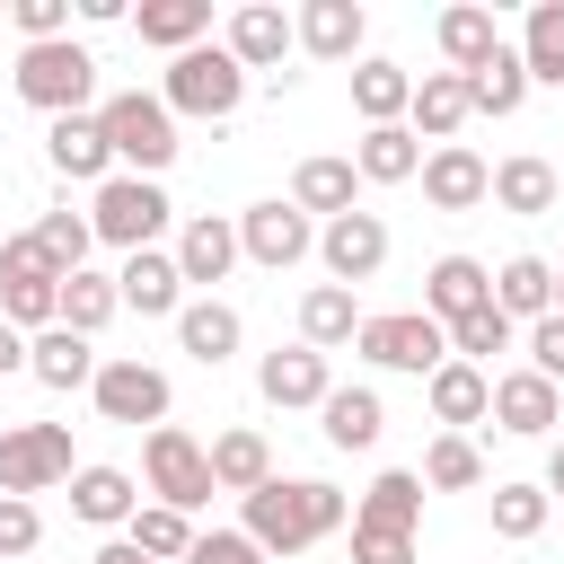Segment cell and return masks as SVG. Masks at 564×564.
I'll return each instance as SVG.
<instances>
[{"instance_id":"cell-1","label":"cell","mask_w":564,"mask_h":564,"mask_svg":"<svg viewBox=\"0 0 564 564\" xmlns=\"http://www.w3.org/2000/svg\"><path fill=\"white\" fill-rule=\"evenodd\" d=\"M238 529L264 546V555H308L326 546L335 529H352V502L326 485V476H273L238 502Z\"/></svg>"},{"instance_id":"cell-2","label":"cell","mask_w":564,"mask_h":564,"mask_svg":"<svg viewBox=\"0 0 564 564\" xmlns=\"http://www.w3.org/2000/svg\"><path fill=\"white\" fill-rule=\"evenodd\" d=\"M9 88H18L44 123H62V115H97V53H88L79 35H62V44H18Z\"/></svg>"},{"instance_id":"cell-3","label":"cell","mask_w":564,"mask_h":564,"mask_svg":"<svg viewBox=\"0 0 564 564\" xmlns=\"http://www.w3.org/2000/svg\"><path fill=\"white\" fill-rule=\"evenodd\" d=\"M97 123H106L123 176H167L176 150H185V141H176V115H167L159 88H115V97H97Z\"/></svg>"},{"instance_id":"cell-4","label":"cell","mask_w":564,"mask_h":564,"mask_svg":"<svg viewBox=\"0 0 564 564\" xmlns=\"http://www.w3.org/2000/svg\"><path fill=\"white\" fill-rule=\"evenodd\" d=\"M159 97H167V115L185 123H229L238 106H247V70H238V53L229 44H194V53H176L167 70H159Z\"/></svg>"},{"instance_id":"cell-5","label":"cell","mask_w":564,"mask_h":564,"mask_svg":"<svg viewBox=\"0 0 564 564\" xmlns=\"http://www.w3.org/2000/svg\"><path fill=\"white\" fill-rule=\"evenodd\" d=\"M167 220H176V203H167V185L159 176H106L97 194H88V229H97V247H123V256H141V247H159L167 238Z\"/></svg>"},{"instance_id":"cell-6","label":"cell","mask_w":564,"mask_h":564,"mask_svg":"<svg viewBox=\"0 0 564 564\" xmlns=\"http://www.w3.org/2000/svg\"><path fill=\"white\" fill-rule=\"evenodd\" d=\"M62 264L44 256V238L35 229H18V238H0V317L18 326V335H44V326H62Z\"/></svg>"},{"instance_id":"cell-7","label":"cell","mask_w":564,"mask_h":564,"mask_svg":"<svg viewBox=\"0 0 564 564\" xmlns=\"http://www.w3.org/2000/svg\"><path fill=\"white\" fill-rule=\"evenodd\" d=\"M141 494L150 502H176V511H203L220 485H212V449L185 432V423H159L141 441Z\"/></svg>"},{"instance_id":"cell-8","label":"cell","mask_w":564,"mask_h":564,"mask_svg":"<svg viewBox=\"0 0 564 564\" xmlns=\"http://www.w3.org/2000/svg\"><path fill=\"white\" fill-rule=\"evenodd\" d=\"M352 352H361V361H379V370L432 379V370L449 361V326H441V317H423V308H388V317H361Z\"/></svg>"},{"instance_id":"cell-9","label":"cell","mask_w":564,"mask_h":564,"mask_svg":"<svg viewBox=\"0 0 564 564\" xmlns=\"http://www.w3.org/2000/svg\"><path fill=\"white\" fill-rule=\"evenodd\" d=\"M70 476H79L70 423H9V432H0V494L35 502V494H53V485H70Z\"/></svg>"},{"instance_id":"cell-10","label":"cell","mask_w":564,"mask_h":564,"mask_svg":"<svg viewBox=\"0 0 564 564\" xmlns=\"http://www.w3.org/2000/svg\"><path fill=\"white\" fill-rule=\"evenodd\" d=\"M238 256L264 264V273H291L300 256H317V220H308L291 194H264V203L238 212Z\"/></svg>"},{"instance_id":"cell-11","label":"cell","mask_w":564,"mask_h":564,"mask_svg":"<svg viewBox=\"0 0 564 564\" xmlns=\"http://www.w3.org/2000/svg\"><path fill=\"white\" fill-rule=\"evenodd\" d=\"M88 397H97V414H106V423H150V432H159V423H167V405H176L167 370H159V361H141V352H106Z\"/></svg>"},{"instance_id":"cell-12","label":"cell","mask_w":564,"mask_h":564,"mask_svg":"<svg viewBox=\"0 0 564 564\" xmlns=\"http://www.w3.org/2000/svg\"><path fill=\"white\" fill-rule=\"evenodd\" d=\"M220 44L238 53V70H273V88L300 79V70H282V62L300 53V26H291V9H273V0H238L229 26H220Z\"/></svg>"},{"instance_id":"cell-13","label":"cell","mask_w":564,"mask_h":564,"mask_svg":"<svg viewBox=\"0 0 564 564\" xmlns=\"http://www.w3.org/2000/svg\"><path fill=\"white\" fill-rule=\"evenodd\" d=\"M317 264H326V282L361 291V282L388 264V220H379V212H344V220H326V229H317Z\"/></svg>"},{"instance_id":"cell-14","label":"cell","mask_w":564,"mask_h":564,"mask_svg":"<svg viewBox=\"0 0 564 564\" xmlns=\"http://www.w3.org/2000/svg\"><path fill=\"white\" fill-rule=\"evenodd\" d=\"M256 397L282 405V414H291V405H326V397H335V361H326L317 344H273V352L256 361Z\"/></svg>"},{"instance_id":"cell-15","label":"cell","mask_w":564,"mask_h":564,"mask_svg":"<svg viewBox=\"0 0 564 564\" xmlns=\"http://www.w3.org/2000/svg\"><path fill=\"white\" fill-rule=\"evenodd\" d=\"M229 264H238V212H194V220L176 229V273H185V291L212 300V282H229Z\"/></svg>"},{"instance_id":"cell-16","label":"cell","mask_w":564,"mask_h":564,"mask_svg":"<svg viewBox=\"0 0 564 564\" xmlns=\"http://www.w3.org/2000/svg\"><path fill=\"white\" fill-rule=\"evenodd\" d=\"M423 203L432 212H476V203H494V167L467 141H441V150H423Z\"/></svg>"},{"instance_id":"cell-17","label":"cell","mask_w":564,"mask_h":564,"mask_svg":"<svg viewBox=\"0 0 564 564\" xmlns=\"http://www.w3.org/2000/svg\"><path fill=\"white\" fill-rule=\"evenodd\" d=\"M423 405H432L441 432H476V423H494V370H476V361H441V370L423 379Z\"/></svg>"},{"instance_id":"cell-18","label":"cell","mask_w":564,"mask_h":564,"mask_svg":"<svg viewBox=\"0 0 564 564\" xmlns=\"http://www.w3.org/2000/svg\"><path fill=\"white\" fill-rule=\"evenodd\" d=\"M555 414H564V388H555V379H538V370H502V379H494V432L546 441Z\"/></svg>"},{"instance_id":"cell-19","label":"cell","mask_w":564,"mask_h":564,"mask_svg":"<svg viewBox=\"0 0 564 564\" xmlns=\"http://www.w3.org/2000/svg\"><path fill=\"white\" fill-rule=\"evenodd\" d=\"M291 26H300L308 62H361V44H370L361 0H308V9H291Z\"/></svg>"},{"instance_id":"cell-20","label":"cell","mask_w":564,"mask_h":564,"mask_svg":"<svg viewBox=\"0 0 564 564\" xmlns=\"http://www.w3.org/2000/svg\"><path fill=\"white\" fill-rule=\"evenodd\" d=\"M44 159H53V176H70V185H106V176H115V141H106L97 115L44 123Z\"/></svg>"},{"instance_id":"cell-21","label":"cell","mask_w":564,"mask_h":564,"mask_svg":"<svg viewBox=\"0 0 564 564\" xmlns=\"http://www.w3.org/2000/svg\"><path fill=\"white\" fill-rule=\"evenodd\" d=\"M115 291H123L132 317H176V308H185L176 247H141V256H123V264H115Z\"/></svg>"},{"instance_id":"cell-22","label":"cell","mask_w":564,"mask_h":564,"mask_svg":"<svg viewBox=\"0 0 564 564\" xmlns=\"http://www.w3.org/2000/svg\"><path fill=\"white\" fill-rule=\"evenodd\" d=\"M476 308H494V264H476V256H432V273H423V317L458 326V317H476Z\"/></svg>"},{"instance_id":"cell-23","label":"cell","mask_w":564,"mask_h":564,"mask_svg":"<svg viewBox=\"0 0 564 564\" xmlns=\"http://www.w3.org/2000/svg\"><path fill=\"white\" fill-rule=\"evenodd\" d=\"M97 344L88 335H70V326H44V335H26V379L35 388H53V397H70V388H97Z\"/></svg>"},{"instance_id":"cell-24","label":"cell","mask_w":564,"mask_h":564,"mask_svg":"<svg viewBox=\"0 0 564 564\" xmlns=\"http://www.w3.org/2000/svg\"><path fill=\"white\" fill-rule=\"evenodd\" d=\"M352 194H361V176H352V159H335V150H317V159H300V167H291V203H300L317 229H326V220H344V212H361Z\"/></svg>"},{"instance_id":"cell-25","label":"cell","mask_w":564,"mask_h":564,"mask_svg":"<svg viewBox=\"0 0 564 564\" xmlns=\"http://www.w3.org/2000/svg\"><path fill=\"white\" fill-rule=\"evenodd\" d=\"M238 344H247V317H238L229 300H185V308H176V352H185V361L220 370Z\"/></svg>"},{"instance_id":"cell-26","label":"cell","mask_w":564,"mask_h":564,"mask_svg":"<svg viewBox=\"0 0 564 564\" xmlns=\"http://www.w3.org/2000/svg\"><path fill=\"white\" fill-rule=\"evenodd\" d=\"M273 476H282V467H273V441H264L256 423L212 432V485H220V494H238V502H247V494H256V485H273Z\"/></svg>"},{"instance_id":"cell-27","label":"cell","mask_w":564,"mask_h":564,"mask_svg":"<svg viewBox=\"0 0 564 564\" xmlns=\"http://www.w3.org/2000/svg\"><path fill=\"white\" fill-rule=\"evenodd\" d=\"M132 511H141V476H132V467H79V476H70V520H88V529H132Z\"/></svg>"},{"instance_id":"cell-28","label":"cell","mask_w":564,"mask_h":564,"mask_svg":"<svg viewBox=\"0 0 564 564\" xmlns=\"http://www.w3.org/2000/svg\"><path fill=\"white\" fill-rule=\"evenodd\" d=\"M132 35L176 62V53L212 44V0H141V9H132Z\"/></svg>"},{"instance_id":"cell-29","label":"cell","mask_w":564,"mask_h":564,"mask_svg":"<svg viewBox=\"0 0 564 564\" xmlns=\"http://www.w3.org/2000/svg\"><path fill=\"white\" fill-rule=\"evenodd\" d=\"M432 44H441V62L467 79V70H485V62L502 53V26H494V9L458 0V9H441V18H432Z\"/></svg>"},{"instance_id":"cell-30","label":"cell","mask_w":564,"mask_h":564,"mask_svg":"<svg viewBox=\"0 0 564 564\" xmlns=\"http://www.w3.org/2000/svg\"><path fill=\"white\" fill-rule=\"evenodd\" d=\"M405 106H414V70L388 62V53H361L352 62V115H361V132L370 123H405Z\"/></svg>"},{"instance_id":"cell-31","label":"cell","mask_w":564,"mask_h":564,"mask_svg":"<svg viewBox=\"0 0 564 564\" xmlns=\"http://www.w3.org/2000/svg\"><path fill=\"white\" fill-rule=\"evenodd\" d=\"M405 132L432 141V150L458 141V132H467V79H458V70H423V79H414V106H405Z\"/></svg>"},{"instance_id":"cell-32","label":"cell","mask_w":564,"mask_h":564,"mask_svg":"<svg viewBox=\"0 0 564 564\" xmlns=\"http://www.w3.org/2000/svg\"><path fill=\"white\" fill-rule=\"evenodd\" d=\"M494 308H502L511 326L555 317V264H546V256H502V264H494Z\"/></svg>"},{"instance_id":"cell-33","label":"cell","mask_w":564,"mask_h":564,"mask_svg":"<svg viewBox=\"0 0 564 564\" xmlns=\"http://www.w3.org/2000/svg\"><path fill=\"white\" fill-rule=\"evenodd\" d=\"M352 176H361V185H414V176H423V141H414L405 123H370V132L352 141Z\"/></svg>"},{"instance_id":"cell-34","label":"cell","mask_w":564,"mask_h":564,"mask_svg":"<svg viewBox=\"0 0 564 564\" xmlns=\"http://www.w3.org/2000/svg\"><path fill=\"white\" fill-rule=\"evenodd\" d=\"M494 203H502V212H520V220H546V212L564 203V176H555V159H538V150L502 159V167H494Z\"/></svg>"},{"instance_id":"cell-35","label":"cell","mask_w":564,"mask_h":564,"mask_svg":"<svg viewBox=\"0 0 564 564\" xmlns=\"http://www.w3.org/2000/svg\"><path fill=\"white\" fill-rule=\"evenodd\" d=\"M352 335H361V300H352L344 282H308V291H300V344L344 352Z\"/></svg>"},{"instance_id":"cell-36","label":"cell","mask_w":564,"mask_h":564,"mask_svg":"<svg viewBox=\"0 0 564 564\" xmlns=\"http://www.w3.org/2000/svg\"><path fill=\"white\" fill-rule=\"evenodd\" d=\"M317 432H326L335 449H379V432H388L379 388H335V397L317 405Z\"/></svg>"},{"instance_id":"cell-37","label":"cell","mask_w":564,"mask_h":564,"mask_svg":"<svg viewBox=\"0 0 564 564\" xmlns=\"http://www.w3.org/2000/svg\"><path fill=\"white\" fill-rule=\"evenodd\" d=\"M423 467H379L370 494L352 502V520H379V529H423Z\"/></svg>"},{"instance_id":"cell-38","label":"cell","mask_w":564,"mask_h":564,"mask_svg":"<svg viewBox=\"0 0 564 564\" xmlns=\"http://www.w3.org/2000/svg\"><path fill=\"white\" fill-rule=\"evenodd\" d=\"M529 106V62L520 44H502L485 70H467V115H520Z\"/></svg>"},{"instance_id":"cell-39","label":"cell","mask_w":564,"mask_h":564,"mask_svg":"<svg viewBox=\"0 0 564 564\" xmlns=\"http://www.w3.org/2000/svg\"><path fill=\"white\" fill-rule=\"evenodd\" d=\"M123 538H132V546H141V555H150V564H185V555H194V538H203V529H194V511H176V502H141V511H132V529H123Z\"/></svg>"},{"instance_id":"cell-40","label":"cell","mask_w":564,"mask_h":564,"mask_svg":"<svg viewBox=\"0 0 564 564\" xmlns=\"http://www.w3.org/2000/svg\"><path fill=\"white\" fill-rule=\"evenodd\" d=\"M520 62H529V88H564V0H538L520 18Z\"/></svg>"},{"instance_id":"cell-41","label":"cell","mask_w":564,"mask_h":564,"mask_svg":"<svg viewBox=\"0 0 564 564\" xmlns=\"http://www.w3.org/2000/svg\"><path fill=\"white\" fill-rule=\"evenodd\" d=\"M115 308H123L115 273H70V282H62V326H70V335H88V344H97V335L115 326Z\"/></svg>"},{"instance_id":"cell-42","label":"cell","mask_w":564,"mask_h":564,"mask_svg":"<svg viewBox=\"0 0 564 564\" xmlns=\"http://www.w3.org/2000/svg\"><path fill=\"white\" fill-rule=\"evenodd\" d=\"M423 485H432V494H476V485H485V449H476L467 432H441V441L423 449Z\"/></svg>"},{"instance_id":"cell-43","label":"cell","mask_w":564,"mask_h":564,"mask_svg":"<svg viewBox=\"0 0 564 564\" xmlns=\"http://www.w3.org/2000/svg\"><path fill=\"white\" fill-rule=\"evenodd\" d=\"M35 238H44V256H53L62 273H88V247H97V229H88V212H70V203H53V212H35Z\"/></svg>"},{"instance_id":"cell-44","label":"cell","mask_w":564,"mask_h":564,"mask_svg":"<svg viewBox=\"0 0 564 564\" xmlns=\"http://www.w3.org/2000/svg\"><path fill=\"white\" fill-rule=\"evenodd\" d=\"M555 520V502H546V485H494V538H511V546H529L538 529Z\"/></svg>"},{"instance_id":"cell-45","label":"cell","mask_w":564,"mask_h":564,"mask_svg":"<svg viewBox=\"0 0 564 564\" xmlns=\"http://www.w3.org/2000/svg\"><path fill=\"white\" fill-rule=\"evenodd\" d=\"M511 344H520V326H511L502 308H476V317L449 326V361H476V370H485L494 352H511Z\"/></svg>"},{"instance_id":"cell-46","label":"cell","mask_w":564,"mask_h":564,"mask_svg":"<svg viewBox=\"0 0 564 564\" xmlns=\"http://www.w3.org/2000/svg\"><path fill=\"white\" fill-rule=\"evenodd\" d=\"M35 546H44V511L18 502V494H0V564H26Z\"/></svg>"},{"instance_id":"cell-47","label":"cell","mask_w":564,"mask_h":564,"mask_svg":"<svg viewBox=\"0 0 564 564\" xmlns=\"http://www.w3.org/2000/svg\"><path fill=\"white\" fill-rule=\"evenodd\" d=\"M9 26H18V44H62L70 35V0H9Z\"/></svg>"},{"instance_id":"cell-48","label":"cell","mask_w":564,"mask_h":564,"mask_svg":"<svg viewBox=\"0 0 564 564\" xmlns=\"http://www.w3.org/2000/svg\"><path fill=\"white\" fill-rule=\"evenodd\" d=\"M352 564H414V529H379V520H352Z\"/></svg>"},{"instance_id":"cell-49","label":"cell","mask_w":564,"mask_h":564,"mask_svg":"<svg viewBox=\"0 0 564 564\" xmlns=\"http://www.w3.org/2000/svg\"><path fill=\"white\" fill-rule=\"evenodd\" d=\"M185 564H273V555H264V546H256L247 529H203Z\"/></svg>"},{"instance_id":"cell-50","label":"cell","mask_w":564,"mask_h":564,"mask_svg":"<svg viewBox=\"0 0 564 564\" xmlns=\"http://www.w3.org/2000/svg\"><path fill=\"white\" fill-rule=\"evenodd\" d=\"M529 370H538V379H555V388H564V308H555V317H538V326H529Z\"/></svg>"},{"instance_id":"cell-51","label":"cell","mask_w":564,"mask_h":564,"mask_svg":"<svg viewBox=\"0 0 564 564\" xmlns=\"http://www.w3.org/2000/svg\"><path fill=\"white\" fill-rule=\"evenodd\" d=\"M9 370H26V335L0 317V379H9Z\"/></svg>"},{"instance_id":"cell-52","label":"cell","mask_w":564,"mask_h":564,"mask_svg":"<svg viewBox=\"0 0 564 564\" xmlns=\"http://www.w3.org/2000/svg\"><path fill=\"white\" fill-rule=\"evenodd\" d=\"M88 564H150V555H141V546H132V538H106V546H97V555H88Z\"/></svg>"},{"instance_id":"cell-53","label":"cell","mask_w":564,"mask_h":564,"mask_svg":"<svg viewBox=\"0 0 564 564\" xmlns=\"http://www.w3.org/2000/svg\"><path fill=\"white\" fill-rule=\"evenodd\" d=\"M538 485H546V502H555V494H564V441H555V449H546V476H538Z\"/></svg>"},{"instance_id":"cell-54","label":"cell","mask_w":564,"mask_h":564,"mask_svg":"<svg viewBox=\"0 0 564 564\" xmlns=\"http://www.w3.org/2000/svg\"><path fill=\"white\" fill-rule=\"evenodd\" d=\"M555 308H564V273H555Z\"/></svg>"},{"instance_id":"cell-55","label":"cell","mask_w":564,"mask_h":564,"mask_svg":"<svg viewBox=\"0 0 564 564\" xmlns=\"http://www.w3.org/2000/svg\"><path fill=\"white\" fill-rule=\"evenodd\" d=\"M0 9H9V0H0Z\"/></svg>"}]
</instances>
